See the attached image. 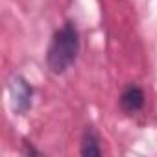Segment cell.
<instances>
[{
    "label": "cell",
    "mask_w": 157,
    "mask_h": 157,
    "mask_svg": "<svg viewBox=\"0 0 157 157\" xmlns=\"http://www.w3.org/2000/svg\"><path fill=\"white\" fill-rule=\"evenodd\" d=\"M82 37L74 21H65L52 35L48 50H46V67L52 74H65L80 56Z\"/></svg>",
    "instance_id": "cell-1"
},
{
    "label": "cell",
    "mask_w": 157,
    "mask_h": 157,
    "mask_svg": "<svg viewBox=\"0 0 157 157\" xmlns=\"http://www.w3.org/2000/svg\"><path fill=\"white\" fill-rule=\"evenodd\" d=\"M10 94H11V105L17 115H26L33 107V96L35 89L33 85L21 74H13L10 78Z\"/></svg>",
    "instance_id": "cell-2"
},
{
    "label": "cell",
    "mask_w": 157,
    "mask_h": 157,
    "mask_svg": "<svg viewBox=\"0 0 157 157\" xmlns=\"http://www.w3.org/2000/svg\"><path fill=\"white\" fill-rule=\"evenodd\" d=\"M118 104H120V109L126 113V115H137L144 104H146V94H144V89L137 83H129L122 93H120V98H118Z\"/></svg>",
    "instance_id": "cell-3"
},
{
    "label": "cell",
    "mask_w": 157,
    "mask_h": 157,
    "mask_svg": "<svg viewBox=\"0 0 157 157\" xmlns=\"http://www.w3.org/2000/svg\"><path fill=\"white\" fill-rule=\"evenodd\" d=\"M102 139L100 133L96 131L94 126H85L82 133V142H80V153L85 157H98L102 155Z\"/></svg>",
    "instance_id": "cell-4"
},
{
    "label": "cell",
    "mask_w": 157,
    "mask_h": 157,
    "mask_svg": "<svg viewBox=\"0 0 157 157\" xmlns=\"http://www.w3.org/2000/svg\"><path fill=\"white\" fill-rule=\"evenodd\" d=\"M22 153H24V155H41V151L35 150L28 140H24V150H22Z\"/></svg>",
    "instance_id": "cell-5"
}]
</instances>
